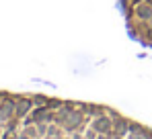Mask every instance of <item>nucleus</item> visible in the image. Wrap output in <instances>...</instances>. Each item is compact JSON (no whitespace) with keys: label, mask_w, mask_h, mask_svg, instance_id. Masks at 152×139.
Returning a JSON list of instances; mask_svg holds the SVG:
<instances>
[{"label":"nucleus","mask_w":152,"mask_h":139,"mask_svg":"<svg viewBox=\"0 0 152 139\" xmlns=\"http://www.w3.org/2000/svg\"><path fill=\"white\" fill-rule=\"evenodd\" d=\"M111 119H113V131H115L117 135L126 137L127 133H129V119L121 117L119 113H117V115H113Z\"/></svg>","instance_id":"f03ea898"},{"label":"nucleus","mask_w":152,"mask_h":139,"mask_svg":"<svg viewBox=\"0 0 152 139\" xmlns=\"http://www.w3.org/2000/svg\"><path fill=\"white\" fill-rule=\"evenodd\" d=\"M142 127H144V125H140V123H136V121H129V133H134V135H140Z\"/></svg>","instance_id":"20e7f679"},{"label":"nucleus","mask_w":152,"mask_h":139,"mask_svg":"<svg viewBox=\"0 0 152 139\" xmlns=\"http://www.w3.org/2000/svg\"><path fill=\"white\" fill-rule=\"evenodd\" d=\"M93 129H95L97 133H107V135H111V131H113V119L107 117V113H105V115L95 117V121H93Z\"/></svg>","instance_id":"f257e3e1"},{"label":"nucleus","mask_w":152,"mask_h":139,"mask_svg":"<svg viewBox=\"0 0 152 139\" xmlns=\"http://www.w3.org/2000/svg\"><path fill=\"white\" fill-rule=\"evenodd\" d=\"M136 17L140 19V21H150L152 19V2H140V4H136Z\"/></svg>","instance_id":"7ed1b4c3"}]
</instances>
